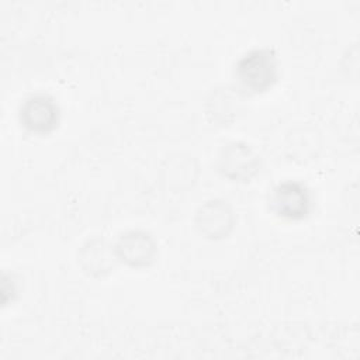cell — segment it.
Masks as SVG:
<instances>
[{"label":"cell","instance_id":"cell-1","mask_svg":"<svg viewBox=\"0 0 360 360\" xmlns=\"http://www.w3.org/2000/svg\"><path fill=\"white\" fill-rule=\"evenodd\" d=\"M240 84L253 93L267 90L277 77L276 56L270 49H253L243 55L236 65Z\"/></svg>","mask_w":360,"mask_h":360},{"label":"cell","instance_id":"cell-2","mask_svg":"<svg viewBox=\"0 0 360 360\" xmlns=\"http://www.w3.org/2000/svg\"><path fill=\"white\" fill-rule=\"evenodd\" d=\"M219 172L232 180H248L259 169V158L243 142L226 143L218 156Z\"/></svg>","mask_w":360,"mask_h":360},{"label":"cell","instance_id":"cell-3","mask_svg":"<svg viewBox=\"0 0 360 360\" xmlns=\"http://www.w3.org/2000/svg\"><path fill=\"white\" fill-rule=\"evenodd\" d=\"M271 205L283 218L301 219L309 211L311 197L304 184L298 181H284L274 188Z\"/></svg>","mask_w":360,"mask_h":360},{"label":"cell","instance_id":"cell-4","mask_svg":"<svg viewBox=\"0 0 360 360\" xmlns=\"http://www.w3.org/2000/svg\"><path fill=\"white\" fill-rule=\"evenodd\" d=\"M115 257L129 266H148L156 255V243L150 235L142 231L122 233L114 245Z\"/></svg>","mask_w":360,"mask_h":360},{"label":"cell","instance_id":"cell-5","mask_svg":"<svg viewBox=\"0 0 360 360\" xmlns=\"http://www.w3.org/2000/svg\"><path fill=\"white\" fill-rule=\"evenodd\" d=\"M233 211L224 200H210L204 202L197 214L195 224L198 229L211 239L224 238L233 226Z\"/></svg>","mask_w":360,"mask_h":360},{"label":"cell","instance_id":"cell-6","mask_svg":"<svg viewBox=\"0 0 360 360\" xmlns=\"http://www.w3.org/2000/svg\"><path fill=\"white\" fill-rule=\"evenodd\" d=\"M58 107L52 98L38 94L27 98L20 108V120L32 132H48L58 122Z\"/></svg>","mask_w":360,"mask_h":360},{"label":"cell","instance_id":"cell-7","mask_svg":"<svg viewBox=\"0 0 360 360\" xmlns=\"http://www.w3.org/2000/svg\"><path fill=\"white\" fill-rule=\"evenodd\" d=\"M108 248L110 246L104 240H100V239L89 240L83 246L79 260H80L83 269L89 274L100 276V274L111 270L115 252H114V248H112V250H110Z\"/></svg>","mask_w":360,"mask_h":360}]
</instances>
